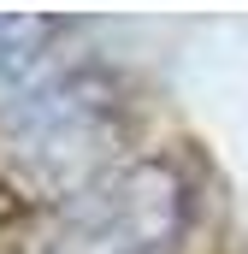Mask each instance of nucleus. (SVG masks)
I'll use <instances>...</instances> for the list:
<instances>
[{
  "mask_svg": "<svg viewBox=\"0 0 248 254\" xmlns=\"http://www.w3.org/2000/svg\"><path fill=\"white\" fill-rule=\"evenodd\" d=\"M178 231H184V184L154 166L101 190L89 219H77L54 254H172Z\"/></svg>",
  "mask_w": 248,
  "mask_h": 254,
  "instance_id": "f03ea898",
  "label": "nucleus"
},
{
  "mask_svg": "<svg viewBox=\"0 0 248 254\" xmlns=\"http://www.w3.org/2000/svg\"><path fill=\"white\" fill-rule=\"evenodd\" d=\"M119 113L89 83H54L0 119V178L36 201H65L101 178Z\"/></svg>",
  "mask_w": 248,
  "mask_h": 254,
  "instance_id": "f257e3e1",
  "label": "nucleus"
},
{
  "mask_svg": "<svg viewBox=\"0 0 248 254\" xmlns=\"http://www.w3.org/2000/svg\"><path fill=\"white\" fill-rule=\"evenodd\" d=\"M42 36V24L30 18H0V77H12L18 65L30 60V42Z\"/></svg>",
  "mask_w": 248,
  "mask_h": 254,
  "instance_id": "7ed1b4c3",
  "label": "nucleus"
}]
</instances>
